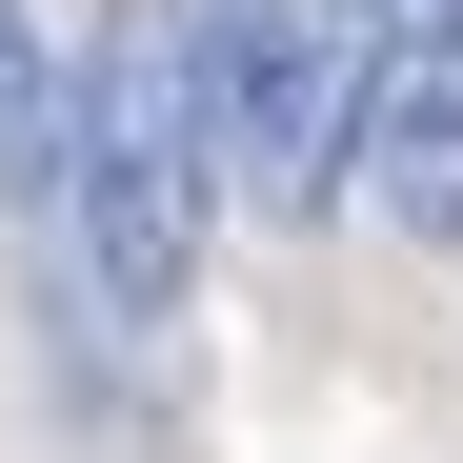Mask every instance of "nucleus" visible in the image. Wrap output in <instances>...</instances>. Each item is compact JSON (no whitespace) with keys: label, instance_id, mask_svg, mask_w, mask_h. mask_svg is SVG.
<instances>
[{"label":"nucleus","instance_id":"obj_1","mask_svg":"<svg viewBox=\"0 0 463 463\" xmlns=\"http://www.w3.org/2000/svg\"><path fill=\"white\" fill-rule=\"evenodd\" d=\"M61 242H81L101 323H182L202 282V101H182L162 0H121L101 61H61Z\"/></svg>","mask_w":463,"mask_h":463},{"label":"nucleus","instance_id":"obj_2","mask_svg":"<svg viewBox=\"0 0 463 463\" xmlns=\"http://www.w3.org/2000/svg\"><path fill=\"white\" fill-rule=\"evenodd\" d=\"M162 41H182L202 162H242V202H262V222H323V202H343L363 21H343V0H162Z\"/></svg>","mask_w":463,"mask_h":463},{"label":"nucleus","instance_id":"obj_3","mask_svg":"<svg viewBox=\"0 0 463 463\" xmlns=\"http://www.w3.org/2000/svg\"><path fill=\"white\" fill-rule=\"evenodd\" d=\"M343 162L403 242H463V61H383L363 41V101H343Z\"/></svg>","mask_w":463,"mask_h":463},{"label":"nucleus","instance_id":"obj_4","mask_svg":"<svg viewBox=\"0 0 463 463\" xmlns=\"http://www.w3.org/2000/svg\"><path fill=\"white\" fill-rule=\"evenodd\" d=\"M0 202L61 222V61H41V0H0Z\"/></svg>","mask_w":463,"mask_h":463},{"label":"nucleus","instance_id":"obj_5","mask_svg":"<svg viewBox=\"0 0 463 463\" xmlns=\"http://www.w3.org/2000/svg\"><path fill=\"white\" fill-rule=\"evenodd\" d=\"M343 21H363L383 61H463V0H343Z\"/></svg>","mask_w":463,"mask_h":463}]
</instances>
